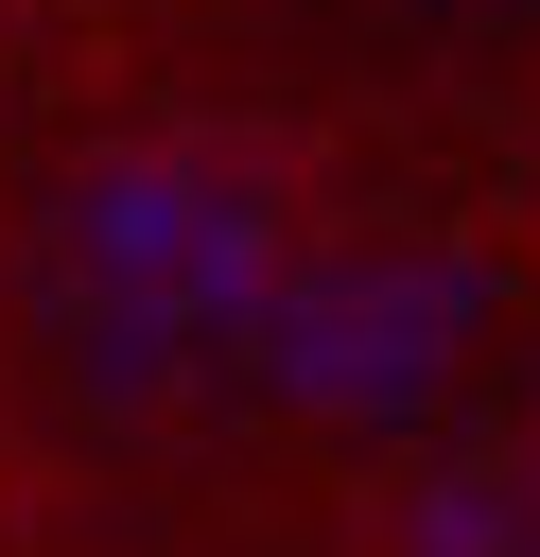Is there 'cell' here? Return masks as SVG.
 <instances>
[{"instance_id":"cell-2","label":"cell","mask_w":540,"mask_h":557,"mask_svg":"<svg viewBox=\"0 0 540 557\" xmlns=\"http://www.w3.org/2000/svg\"><path fill=\"white\" fill-rule=\"evenodd\" d=\"M470 348H488V278L453 244H296L261 278L226 383H261L296 435H418V418H453Z\"/></svg>"},{"instance_id":"cell-3","label":"cell","mask_w":540,"mask_h":557,"mask_svg":"<svg viewBox=\"0 0 540 557\" xmlns=\"http://www.w3.org/2000/svg\"><path fill=\"white\" fill-rule=\"evenodd\" d=\"M383 557H540V453H435L401 487Z\"/></svg>"},{"instance_id":"cell-1","label":"cell","mask_w":540,"mask_h":557,"mask_svg":"<svg viewBox=\"0 0 540 557\" xmlns=\"http://www.w3.org/2000/svg\"><path fill=\"white\" fill-rule=\"evenodd\" d=\"M296 261L279 191L209 139H122L87 157L52 209H35V261H17V331L35 366L87 400V418H174L244 366V313L261 278Z\"/></svg>"}]
</instances>
